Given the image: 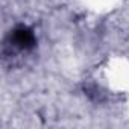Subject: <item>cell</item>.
<instances>
[{
    "instance_id": "1",
    "label": "cell",
    "mask_w": 129,
    "mask_h": 129,
    "mask_svg": "<svg viewBox=\"0 0 129 129\" xmlns=\"http://www.w3.org/2000/svg\"><path fill=\"white\" fill-rule=\"evenodd\" d=\"M9 44L14 46L18 50L27 52V50H32L37 46V38H35L34 30L29 26L18 24L9 34Z\"/></svg>"
}]
</instances>
